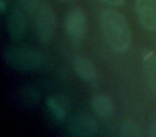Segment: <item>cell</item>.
<instances>
[{
  "mask_svg": "<svg viewBox=\"0 0 156 137\" xmlns=\"http://www.w3.org/2000/svg\"><path fill=\"white\" fill-rule=\"evenodd\" d=\"M26 15L24 10L14 8L10 11L7 18V31L9 35L15 41H20L24 38L26 32Z\"/></svg>",
  "mask_w": 156,
  "mask_h": 137,
  "instance_id": "obj_7",
  "label": "cell"
},
{
  "mask_svg": "<svg viewBox=\"0 0 156 137\" xmlns=\"http://www.w3.org/2000/svg\"><path fill=\"white\" fill-rule=\"evenodd\" d=\"M119 135L122 137H140V126L136 121L132 119H126L122 121L119 128Z\"/></svg>",
  "mask_w": 156,
  "mask_h": 137,
  "instance_id": "obj_11",
  "label": "cell"
},
{
  "mask_svg": "<svg viewBox=\"0 0 156 137\" xmlns=\"http://www.w3.org/2000/svg\"><path fill=\"white\" fill-rule=\"evenodd\" d=\"M143 69L149 88L156 92V55L151 50L143 54Z\"/></svg>",
  "mask_w": 156,
  "mask_h": 137,
  "instance_id": "obj_10",
  "label": "cell"
},
{
  "mask_svg": "<svg viewBox=\"0 0 156 137\" xmlns=\"http://www.w3.org/2000/svg\"><path fill=\"white\" fill-rule=\"evenodd\" d=\"M149 135L151 137H156V118L151 122V124H150Z\"/></svg>",
  "mask_w": 156,
  "mask_h": 137,
  "instance_id": "obj_16",
  "label": "cell"
},
{
  "mask_svg": "<svg viewBox=\"0 0 156 137\" xmlns=\"http://www.w3.org/2000/svg\"><path fill=\"white\" fill-rule=\"evenodd\" d=\"M40 99V93L35 88L27 87L20 91V101L26 106H32L37 104Z\"/></svg>",
  "mask_w": 156,
  "mask_h": 137,
  "instance_id": "obj_14",
  "label": "cell"
},
{
  "mask_svg": "<svg viewBox=\"0 0 156 137\" xmlns=\"http://www.w3.org/2000/svg\"><path fill=\"white\" fill-rule=\"evenodd\" d=\"M91 109L98 116L107 118L113 113V103L107 94L96 93L90 100Z\"/></svg>",
  "mask_w": 156,
  "mask_h": 137,
  "instance_id": "obj_9",
  "label": "cell"
},
{
  "mask_svg": "<svg viewBox=\"0 0 156 137\" xmlns=\"http://www.w3.org/2000/svg\"><path fill=\"white\" fill-rule=\"evenodd\" d=\"M66 34L74 43H79L83 40L87 31V16L80 9L76 8L67 14L64 22Z\"/></svg>",
  "mask_w": 156,
  "mask_h": 137,
  "instance_id": "obj_4",
  "label": "cell"
},
{
  "mask_svg": "<svg viewBox=\"0 0 156 137\" xmlns=\"http://www.w3.org/2000/svg\"><path fill=\"white\" fill-rule=\"evenodd\" d=\"M135 11L143 29L156 31V0H136Z\"/></svg>",
  "mask_w": 156,
  "mask_h": 137,
  "instance_id": "obj_5",
  "label": "cell"
},
{
  "mask_svg": "<svg viewBox=\"0 0 156 137\" xmlns=\"http://www.w3.org/2000/svg\"><path fill=\"white\" fill-rule=\"evenodd\" d=\"M98 122L89 116H76L67 123V132L73 136H93L98 133Z\"/></svg>",
  "mask_w": 156,
  "mask_h": 137,
  "instance_id": "obj_6",
  "label": "cell"
},
{
  "mask_svg": "<svg viewBox=\"0 0 156 137\" xmlns=\"http://www.w3.org/2000/svg\"><path fill=\"white\" fill-rule=\"evenodd\" d=\"M37 37L42 43L47 44L52 41L57 29V18L49 5L43 3L33 18Z\"/></svg>",
  "mask_w": 156,
  "mask_h": 137,
  "instance_id": "obj_3",
  "label": "cell"
},
{
  "mask_svg": "<svg viewBox=\"0 0 156 137\" xmlns=\"http://www.w3.org/2000/svg\"><path fill=\"white\" fill-rule=\"evenodd\" d=\"M72 64L77 76L83 81L92 83L96 79L95 67L85 55H75L72 60Z\"/></svg>",
  "mask_w": 156,
  "mask_h": 137,
  "instance_id": "obj_8",
  "label": "cell"
},
{
  "mask_svg": "<svg viewBox=\"0 0 156 137\" xmlns=\"http://www.w3.org/2000/svg\"><path fill=\"white\" fill-rule=\"evenodd\" d=\"M100 26L108 46L115 52H125L133 42L132 30L121 12L106 9L100 14Z\"/></svg>",
  "mask_w": 156,
  "mask_h": 137,
  "instance_id": "obj_1",
  "label": "cell"
},
{
  "mask_svg": "<svg viewBox=\"0 0 156 137\" xmlns=\"http://www.w3.org/2000/svg\"><path fill=\"white\" fill-rule=\"evenodd\" d=\"M5 10H7V1L5 0H0V12L1 13H5Z\"/></svg>",
  "mask_w": 156,
  "mask_h": 137,
  "instance_id": "obj_17",
  "label": "cell"
},
{
  "mask_svg": "<svg viewBox=\"0 0 156 137\" xmlns=\"http://www.w3.org/2000/svg\"><path fill=\"white\" fill-rule=\"evenodd\" d=\"M3 60L12 69L23 72L39 70L44 62L41 52L24 46H11L5 48L3 52Z\"/></svg>",
  "mask_w": 156,
  "mask_h": 137,
  "instance_id": "obj_2",
  "label": "cell"
},
{
  "mask_svg": "<svg viewBox=\"0 0 156 137\" xmlns=\"http://www.w3.org/2000/svg\"><path fill=\"white\" fill-rule=\"evenodd\" d=\"M18 2L20 5V8L27 14V16H29L32 20L39 12L41 5H43L41 0H18Z\"/></svg>",
  "mask_w": 156,
  "mask_h": 137,
  "instance_id": "obj_13",
  "label": "cell"
},
{
  "mask_svg": "<svg viewBox=\"0 0 156 137\" xmlns=\"http://www.w3.org/2000/svg\"><path fill=\"white\" fill-rule=\"evenodd\" d=\"M101 1L111 7H121L125 2V0H101Z\"/></svg>",
  "mask_w": 156,
  "mask_h": 137,
  "instance_id": "obj_15",
  "label": "cell"
},
{
  "mask_svg": "<svg viewBox=\"0 0 156 137\" xmlns=\"http://www.w3.org/2000/svg\"><path fill=\"white\" fill-rule=\"evenodd\" d=\"M46 105L50 113L54 115L57 120H63L65 118V107L61 100L56 96H49L46 100Z\"/></svg>",
  "mask_w": 156,
  "mask_h": 137,
  "instance_id": "obj_12",
  "label": "cell"
}]
</instances>
